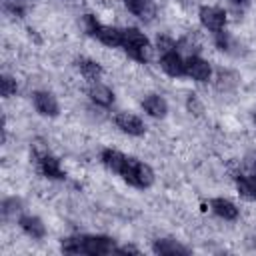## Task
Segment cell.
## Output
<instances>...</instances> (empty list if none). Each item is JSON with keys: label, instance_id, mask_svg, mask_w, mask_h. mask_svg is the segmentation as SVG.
<instances>
[{"label": "cell", "instance_id": "6da1fadb", "mask_svg": "<svg viewBox=\"0 0 256 256\" xmlns=\"http://www.w3.org/2000/svg\"><path fill=\"white\" fill-rule=\"evenodd\" d=\"M82 24H84V30H86L90 36H94L96 40H100L104 46H108V48H118V46H122L124 30L114 28V26L100 24L92 14H84Z\"/></svg>", "mask_w": 256, "mask_h": 256}, {"label": "cell", "instance_id": "7a4b0ae2", "mask_svg": "<svg viewBox=\"0 0 256 256\" xmlns=\"http://www.w3.org/2000/svg\"><path fill=\"white\" fill-rule=\"evenodd\" d=\"M124 52L134 58L136 62H148L152 56V46L150 40L138 30V28H126L124 30V40H122Z\"/></svg>", "mask_w": 256, "mask_h": 256}, {"label": "cell", "instance_id": "3957f363", "mask_svg": "<svg viewBox=\"0 0 256 256\" xmlns=\"http://www.w3.org/2000/svg\"><path fill=\"white\" fill-rule=\"evenodd\" d=\"M120 176L134 188H150L154 184V172L148 164L140 162L138 158H126V164Z\"/></svg>", "mask_w": 256, "mask_h": 256}, {"label": "cell", "instance_id": "277c9868", "mask_svg": "<svg viewBox=\"0 0 256 256\" xmlns=\"http://www.w3.org/2000/svg\"><path fill=\"white\" fill-rule=\"evenodd\" d=\"M82 246L84 254L90 256H104V254H114L116 252V242L110 236H82Z\"/></svg>", "mask_w": 256, "mask_h": 256}, {"label": "cell", "instance_id": "5b68a950", "mask_svg": "<svg viewBox=\"0 0 256 256\" xmlns=\"http://www.w3.org/2000/svg\"><path fill=\"white\" fill-rule=\"evenodd\" d=\"M198 18H200V24L214 34L224 30L226 26V12L218 6H202L198 12Z\"/></svg>", "mask_w": 256, "mask_h": 256}, {"label": "cell", "instance_id": "8992f818", "mask_svg": "<svg viewBox=\"0 0 256 256\" xmlns=\"http://www.w3.org/2000/svg\"><path fill=\"white\" fill-rule=\"evenodd\" d=\"M184 64H186L184 70H186V76H188V78H192V80H196V82H206V80H210L212 68H210V64H208L204 58L192 54V56H188V58L184 60Z\"/></svg>", "mask_w": 256, "mask_h": 256}, {"label": "cell", "instance_id": "52a82bcc", "mask_svg": "<svg viewBox=\"0 0 256 256\" xmlns=\"http://www.w3.org/2000/svg\"><path fill=\"white\" fill-rule=\"evenodd\" d=\"M32 104H34L36 112L42 114V116L54 118V116L60 114L58 100L54 98V94H50V92H46V90H36V92L32 94Z\"/></svg>", "mask_w": 256, "mask_h": 256}, {"label": "cell", "instance_id": "ba28073f", "mask_svg": "<svg viewBox=\"0 0 256 256\" xmlns=\"http://www.w3.org/2000/svg\"><path fill=\"white\" fill-rule=\"evenodd\" d=\"M160 66L162 70L172 76V78H180V76H186V70H184V58L176 52V50H170V52H164L160 56Z\"/></svg>", "mask_w": 256, "mask_h": 256}, {"label": "cell", "instance_id": "9c48e42d", "mask_svg": "<svg viewBox=\"0 0 256 256\" xmlns=\"http://www.w3.org/2000/svg\"><path fill=\"white\" fill-rule=\"evenodd\" d=\"M36 162H38V170L42 172L44 178H48V180H64L66 178V172L62 170L60 160L56 156H52L50 152L44 154L42 158H38Z\"/></svg>", "mask_w": 256, "mask_h": 256}, {"label": "cell", "instance_id": "30bf717a", "mask_svg": "<svg viewBox=\"0 0 256 256\" xmlns=\"http://www.w3.org/2000/svg\"><path fill=\"white\" fill-rule=\"evenodd\" d=\"M116 126H118L124 134H128V136H142L144 130H146L144 122H142L136 114H132V112H120V114L116 116Z\"/></svg>", "mask_w": 256, "mask_h": 256}, {"label": "cell", "instance_id": "8fae6325", "mask_svg": "<svg viewBox=\"0 0 256 256\" xmlns=\"http://www.w3.org/2000/svg\"><path fill=\"white\" fill-rule=\"evenodd\" d=\"M18 226H20V230H22L24 234H28V236L34 238V240H40V238L46 236V226H44V222H42L38 216L24 214V216L18 218Z\"/></svg>", "mask_w": 256, "mask_h": 256}, {"label": "cell", "instance_id": "7c38bea8", "mask_svg": "<svg viewBox=\"0 0 256 256\" xmlns=\"http://www.w3.org/2000/svg\"><path fill=\"white\" fill-rule=\"evenodd\" d=\"M142 108L148 116L152 118H164L166 112H168V102L160 96V94H148L144 100H142Z\"/></svg>", "mask_w": 256, "mask_h": 256}, {"label": "cell", "instance_id": "4fadbf2b", "mask_svg": "<svg viewBox=\"0 0 256 256\" xmlns=\"http://www.w3.org/2000/svg\"><path fill=\"white\" fill-rule=\"evenodd\" d=\"M210 210L222 220H236L238 218V208L228 198H212L210 200Z\"/></svg>", "mask_w": 256, "mask_h": 256}, {"label": "cell", "instance_id": "5bb4252c", "mask_svg": "<svg viewBox=\"0 0 256 256\" xmlns=\"http://www.w3.org/2000/svg\"><path fill=\"white\" fill-rule=\"evenodd\" d=\"M152 250L160 256H176V254H188L190 250L186 246H182L180 242L172 240V238H158L152 244Z\"/></svg>", "mask_w": 256, "mask_h": 256}, {"label": "cell", "instance_id": "9a60e30c", "mask_svg": "<svg viewBox=\"0 0 256 256\" xmlns=\"http://www.w3.org/2000/svg\"><path fill=\"white\" fill-rule=\"evenodd\" d=\"M236 190L240 194V198L244 200H256V176L246 172V174H238L236 176Z\"/></svg>", "mask_w": 256, "mask_h": 256}, {"label": "cell", "instance_id": "2e32d148", "mask_svg": "<svg viewBox=\"0 0 256 256\" xmlns=\"http://www.w3.org/2000/svg\"><path fill=\"white\" fill-rule=\"evenodd\" d=\"M126 158H128L126 154H122L120 150H114V148H106V150H102V154H100L102 164H104L108 170L116 172V174L122 172V168H124V164H126Z\"/></svg>", "mask_w": 256, "mask_h": 256}, {"label": "cell", "instance_id": "e0dca14e", "mask_svg": "<svg viewBox=\"0 0 256 256\" xmlns=\"http://www.w3.org/2000/svg\"><path fill=\"white\" fill-rule=\"evenodd\" d=\"M124 6L140 20H152V16L156 12L154 0H124Z\"/></svg>", "mask_w": 256, "mask_h": 256}, {"label": "cell", "instance_id": "ac0fdd59", "mask_svg": "<svg viewBox=\"0 0 256 256\" xmlns=\"http://www.w3.org/2000/svg\"><path fill=\"white\" fill-rule=\"evenodd\" d=\"M88 96H90V100H92L94 104L104 106V108L114 102V92H112L108 86L98 84V82H92V86L88 88Z\"/></svg>", "mask_w": 256, "mask_h": 256}, {"label": "cell", "instance_id": "d6986e66", "mask_svg": "<svg viewBox=\"0 0 256 256\" xmlns=\"http://www.w3.org/2000/svg\"><path fill=\"white\" fill-rule=\"evenodd\" d=\"M76 68H78L80 74H82L86 80H90V82H96V80H100V76H102V66H100L96 60H90V58H80V60H76Z\"/></svg>", "mask_w": 256, "mask_h": 256}, {"label": "cell", "instance_id": "ffe728a7", "mask_svg": "<svg viewBox=\"0 0 256 256\" xmlns=\"http://www.w3.org/2000/svg\"><path fill=\"white\" fill-rule=\"evenodd\" d=\"M62 252L66 254H84V246H82V236H68L60 242Z\"/></svg>", "mask_w": 256, "mask_h": 256}, {"label": "cell", "instance_id": "44dd1931", "mask_svg": "<svg viewBox=\"0 0 256 256\" xmlns=\"http://www.w3.org/2000/svg\"><path fill=\"white\" fill-rule=\"evenodd\" d=\"M16 90H18L16 80L12 76H8V74H2L0 76V92H2V96L4 98H10V96L16 94Z\"/></svg>", "mask_w": 256, "mask_h": 256}, {"label": "cell", "instance_id": "7402d4cb", "mask_svg": "<svg viewBox=\"0 0 256 256\" xmlns=\"http://www.w3.org/2000/svg\"><path fill=\"white\" fill-rule=\"evenodd\" d=\"M20 206H22V202L18 198H6L2 202V216H4V220L16 216V212H20Z\"/></svg>", "mask_w": 256, "mask_h": 256}, {"label": "cell", "instance_id": "603a6c76", "mask_svg": "<svg viewBox=\"0 0 256 256\" xmlns=\"http://www.w3.org/2000/svg\"><path fill=\"white\" fill-rule=\"evenodd\" d=\"M156 48L160 50V54H164V52L176 50V42H174L170 36H158V40H156Z\"/></svg>", "mask_w": 256, "mask_h": 256}, {"label": "cell", "instance_id": "cb8c5ba5", "mask_svg": "<svg viewBox=\"0 0 256 256\" xmlns=\"http://www.w3.org/2000/svg\"><path fill=\"white\" fill-rule=\"evenodd\" d=\"M186 106H188V110H190L192 114H196V116H200V114L204 112V108H202V102L198 100V96H196V94H188Z\"/></svg>", "mask_w": 256, "mask_h": 256}, {"label": "cell", "instance_id": "d4e9b609", "mask_svg": "<svg viewBox=\"0 0 256 256\" xmlns=\"http://www.w3.org/2000/svg\"><path fill=\"white\" fill-rule=\"evenodd\" d=\"M116 254H140V250L132 244H124V246H116Z\"/></svg>", "mask_w": 256, "mask_h": 256}, {"label": "cell", "instance_id": "484cf974", "mask_svg": "<svg viewBox=\"0 0 256 256\" xmlns=\"http://www.w3.org/2000/svg\"><path fill=\"white\" fill-rule=\"evenodd\" d=\"M230 2H234V4H246L248 0H230Z\"/></svg>", "mask_w": 256, "mask_h": 256}, {"label": "cell", "instance_id": "4316f807", "mask_svg": "<svg viewBox=\"0 0 256 256\" xmlns=\"http://www.w3.org/2000/svg\"><path fill=\"white\" fill-rule=\"evenodd\" d=\"M252 120H254V124H256V112H254V116H252Z\"/></svg>", "mask_w": 256, "mask_h": 256}]
</instances>
